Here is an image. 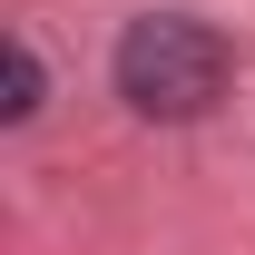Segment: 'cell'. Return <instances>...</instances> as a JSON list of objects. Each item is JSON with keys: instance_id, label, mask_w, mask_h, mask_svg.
<instances>
[{"instance_id": "6da1fadb", "label": "cell", "mask_w": 255, "mask_h": 255, "mask_svg": "<svg viewBox=\"0 0 255 255\" xmlns=\"http://www.w3.org/2000/svg\"><path fill=\"white\" fill-rule=\"evenodd\" d=\"M226 39L206 30V20H187V10H147V20H128L118 49H108V79H118V98L137 108V118H206L226 98Z\"/></svg>"}, {"instance_id": "7a4b0ae2", "label": "cell", "mask_w": 255, "mask_h": 255, "mask_svg": "<svg viewBox=\"0 0 255 255\" xmlns=\"http://www.w3.org/2000/svg\"><path fill=\"white\" fill-rule=\"evenodd\" d=\"M39 98H49V69H39L30 30H10V98H0V118H10V128H30V118H39Z\"/></svg>"}]
</instances>
